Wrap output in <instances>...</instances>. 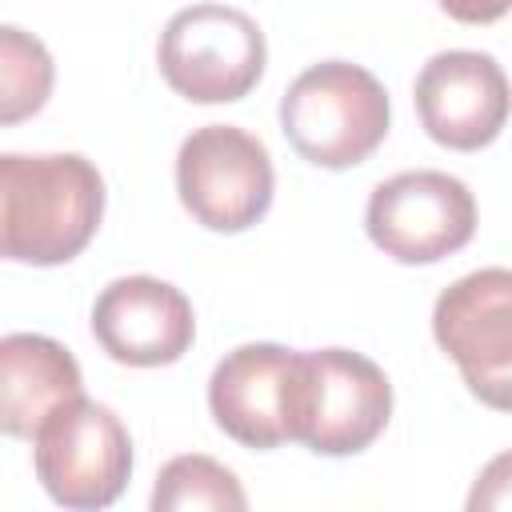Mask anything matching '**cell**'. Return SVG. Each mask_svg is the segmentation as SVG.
Masks as SVG:
<instances>
[{
	"label": "cell",
	"instance_id": "obj_1",
	"mask_svg": "<svg viewBox=\"0 0 512 512\" xmlns=\"http://www.w3.org/2000/svg\"><path fill=\"white\" fill-rule=\"evenodd\" d=\"M104 216V176L80 152L0 156V260L56 268L76 260Z\"/></svg>",
	"mask_w": 512,
	"mask_h": 512
},
{
	"label": "cell",
	"instance_id": "obj_2",
	"mask_svg": "<svg viewBox=\"0 0 512 512\" xmlns=\"http://www.w3.org/2000/svg\"><path fill=\"white\" fill-rule=\"evenodd\" d=\"M392 108L384 84L348 60L304 68L280 96V132L316 168H356L388 136Z\"/></svg>",
	"mask_w": 512,
	"mask_h": 512
},
{
	"label": "cell",
	"instance_id": "obj_3",
	"mask_svg": "<svg viewBox=\"0 0 512 512\" xmlns=\"http://www.w3.org/2000/svg\"><path fill=\"white\" fill-rule=\"evenodd\" d=\"M32 464L60 508H108L132 476V436L108 404L80 392L56 404L32 432Z\"/></svg>",
	"mask_w": 512,
	"mask_h": 512
},
{
	"label": "cell",
	"instance_id": "obj_4",
	"mask_svg": "<svg viewBox=\"0 0 512 512\" xmlns=\"http://www.w3.org/2000/svg\"><path fill=\"white\" fill-rule=\"evenodd\" d=\"M156 64L176 96L192 104H232L260 84L268 44L248 12L228 4H192L164 24Z\"/></svg>",
	"mask_w": 512,
	"mask_h": 512
},
{
	"label": "cell",
	"instance_id": "obj_5",
	"mask_svg": "<svg viewBox=\"0 0 512 512\" xmlns=\"http://www.w3.org/2000/svg\"><path fill=\"white\" fill-rule=\"evenodd\" d=\"M176 192L208 232H244L272 208V156L236 124H204L176 152Z\"/></svg>",
	"mask_w": 512,
	"mask_h": 512
},
{
	"label": "cell",
	"instance_id": "obj_6",
	"mask_svg": "<svg viewBox=\"0 0 512 512\" xmlns=\"http://www.w3.org/2000/svg\"><path fill=\"white\" fill-rule=\"evenodd\" d=\"M392 384L384 368L352 348L300 352L296 440L316 456H356L388 428Z\"/></svg>",
	"mask_w": 512,
	"mask_h": 512
},
{
	"label": "cell",
	"instance_id": "obj_7",
	"mask_svg": "<svg viewBox=\"0 0 512 512\" xmlns=\"http://www.w3.org/2000/svg\"><path fill=\"white\" fill-rule=\"evenodd\" d=\"M364 228L396 264H436L476 236V196L436 168L396 172L372 188Z\"/></svg>",
	"mask_w": 512,
	"mask_h": 512
},
{
	"label": "cell",
	"instance_id": "obj_8",
	"mask_svg": "<svg viewBox=\"0 0 512 512\" xmlns=\"http://www.w3.org/2000/svg\"><path fill=\"white\" fill-rule=\"evenodd\" d=\"M432 336L472 396L504 412L512 400V272L480 268L444 288L432 308Z\"/></svg>",
	"mask_w": 512,
	"mask_h": 512
},
{
	"label": "cell",
	"instance_id": "obj_9",
	"mask_svg": "<svg viewBox=\"0 0 512 512\" xmlns=\"http://www.w3.org/2000/svg\"><path fill=\"white\" fill-rule=\"evenodd\" d=\"M300 352L280 344L232 348L208 380V408L224 436L244 448H280L296 440Z\"/></svg>",
	"mask_w": 512,
	"mask_h": 512
},
{
	"label": "cell",
	"instance_id": "obj_10",
	"mask_svg": "<svg viewBox=\"0 0 512 512\" xmlns=\"http://www.w3.org/2000/svg\"><path fill=\"white\" fill-rule=\"evenodd\" d=\"M424 132L456 152L492 144L508 120V80L488 52H436L412 88Z\"/></svg>",
	"mask_w": 512,
	"mask_h": 512
},
{
	"label": "cell",
	"instance_id": "obj_11",
	"mask_svg": "<svg viewBox=\"0 0 512 512\" xmlns=\"http://www.w3.org/2000/svg\"><path fill=\"white\" fill-rule=\"evenodd\" d=\"M96 344L128 368L176 364L196 336L188 296L156 276H120L92 304Z\"/></svg>",
	"mask_w": 512,
	"mask_h": 512
},
{
	"label": "cell",
	"instance_id": "obj_12",
	"mask_svg": "<svg viewBox=\"0 0 512 512\" xmlns=\"http://www.w3.org/2000/svg\"><path fill=\"white\" fill-rule=\"evenodd\" d=\"M84 392L76 356L40 332L0 336V436L32 440L40 420Z\"/></svg>",
	"mask_w": 512,
	"mask_h": 512
},
{
	"label": "cell",
	"instance_id": "obj_13",
	"mask_svg": "<svg viewBox=\"0 0 512 512\" xmlns=\"http://www.w3.org/2000/svg\"><path fill=\"white\" fill-rule=\"evenodd\" d=\"M56 84V64L48 48L12 24H0V128L32 120Z\"/></svg>",
	"mask_w": 512,
	"mask_h": 512
},
{
	"label": "cell",
	"instance_id": "obj_14",
	"mask_svg": "<svg viewBox=\"0 0 512 512\" xmlns=\"http://www.w3.org/2000/svg\"><path fill=\"white\" fill-rule=\"evenodd\" d=\"M152 508L156 512H196V508H212V512H244L248 496L236 480L232 468H224L212 456H172L152 488Z\"/></svg>",
	"mask_w": 512,
	"mask_h": 512
},
{
	"label": "cell",
	"instance_id": "obj_15",
	"mask_svg": "<svg viewBox=\"0 0 512 512\" xmlns=\"http://www.w3.org/2000/svg\"><path fill=\"white\" fill-rule=\"evenodd\" d=\"M440 8L460 24H492L508 12V0H440Z\"/></svg>",
	"mask_w": 512,
	"mask_h": 512
}]
</instances>
